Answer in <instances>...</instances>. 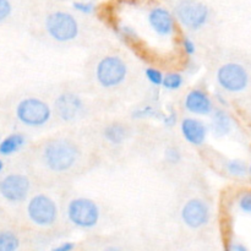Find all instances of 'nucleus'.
<instances>
[{
    "label": "nucleus",
    "mask_w": 251,
    "mask_h": 251,
    "mask_svg": "<svg viewBox=\"0 0 251 251\" xmlns=\"http://www.w3.org/2000/svg\"><path fill=\"white\" fill-rule=\"evenodd\" d=\"M2 169H4V162H2L1 158H0V172H1Z\"/></svg>",
    "instance_id": "nucleus-32"
},
{
    "label": "nucleus",
    "mask_w": 251,
    "mask_h": 251,
    "mask_svg": "<svg viewBox=\"0 0 251 251\" xmlns=\"http://www.w3.org/2000/svg\"><path fill=\"white\" fill-rule=\"evenodd\" d=\"M31 180L21 173H10L0 180V195L11 203H20L28 198Z\"/></svg>",
    "instance_id": "nucleus-9"
},
{
    "label": "nucleus",
    "mask_w": 251,
    "mask_h": 251,
    "mask_svg": "<svg viewBox=\"0 0 251 251\" xmlns=\"http://www.w3.org/2000/svg\"><path fill=\"white\" fill-rule=\"evenodd\" d=\"M227 251H248V249L242 244H232Z\"/></svg>",
    "instance_id": "nucleus-30"
},
{
    "label": "nucleus",
    "mask_w": 251,
    "mask_h": 251,
    "mask_svg": "<svg viewBox=\"0 0 251 251\" xmlns=\"http://www.w3.org/2000/svg\"><path fill=\"white\" fill-rule=\"evenodd\" d=\"M78 157V147L68 139L49 140L42 150V162L53 173H68L77 164Z\"/></svg>",
    "instance_id": "nucleus-1"
},
{
    "label": "nucleus",
    "mask_w": 251,
    "mask_h": 251,
    "mask_svg": "<svg viewBox=\"0 0 251 251\" xmlns=\"http://www.w3.org/2000/svg\"><path fill=\"white\" fill-rule=\"evenodd\" d=\"M74 247H75V245H74L73 243H64V244L59 245V247L54 248L51 251H71L74 249Z\"/></svg>",
    "instance_id": "nucleus-29"
},
{
    "label": "nucleus",
    "mask_w": 251,
    "mask_h": 251,
    "mask_svg": "<svg viewBox=\"0 0 251 251\" xmlns=\"http://www.w3.org/2000/svg\"><path fill=\"white\" fill-rule=\"evenodd\" d=\"M26 211L29 221L39 227L53 226L58 218V206L55 201L46 194L32 196L27 203Z\"/></svg>",
    "instance_id": "nucleus-6"
},
{
    "label": "nucleus",
    "mask_w": 251,
    "mask_h": 251,
    "mask_svg": "<svg viewBox=\"0 0 251 251\" xmlns=\"http://www.w3.org/2000/svg\"><path fill=\"white\" fill-rule=\"evenodd\" d=\"M126 63L118 55H105L97 63L95 76L98 85L107 90H113L122 85L127 77Z\"/></svg>",
    "instance_id": "nucleus-2"
},
{
    "label": "nucleus",
    "mask_w": 251,
    "mask_h": 251,
    "mask_svg": "<svg viewBox=\"0 0 251 251\" xmlns=\"http://www.w3.org/2000/svg\"><path fill=\"white\" fill-rule=\"evenodd\" d=\"M44 27L51 39L59 43L75 41L80 33V26L74 15L66 11H54L46 17Z\"/></svg>",
    "instance_id": "nucleus-4"
},
{
    "label": "nucleus",
    "mask_w": 251,
    "mask_h": 251,
    "mask_svg": "<svg viewBox=\"0 0 251 251\" xmlns=\"http://www.w3.org/2000/svg\"><path fill=\"white\" fill-rule=\"evenodd\" d=\"M17 120L29 127H42L49 123L53 115L50 105L37 97L24 98L15 110Z\"/></svg>",
    "instance_id": "nucleus-3"
},
{
    "label": "nucleus",
    "mask_w": 251,
    "mask_h": 251,
    "mask_svg": "<svg viewBox=\"0 0 251 251\" xmlns=\"http://www.w3.org/2000/svg\"><path fill=\"white\" fill-rule=\"evenodd\" d=\"M216 80L222 90L229 93H240L249 86L250 76L239 63H226L218 68Z\"/></svg>",
    "instance_id": "nucleus-7"
},
{
    "label": "nucleus",
    "mask_w": 251,
    "mask_h": 251,
    "mask_svg": "<svg viewBox=\"0 0 251 251\" xmlns=\"http://www.w3.org/2000/svg\"><path fill=\"white\" fill-rule=\"evenodd\" d=\"M248 176H249L250 180H251V163L249 164V173H248Z\"/></svg>",
    "instance_id": "nucleus-33"
},
{
    "label": "nucleus",
    "mask_w": 251,
    "mask_h": 251,
    "mask_svg": "<svg viewBox=\"0 0 251 251\" xmlns=\"http://www.w3.org/2000/svg\"><path fill=\"white\" fill-rule=\"evenodd\" d=\"M226 169L228 173L235 178H244L249 173V166L242 159H229L226 163Z\"/></svg>",
    "instance_id": "nucleus-19"
},
{
    "label": "nucleus",
    "mask_w": 251,
    "mask_h": 251,
    "mask_svg": "<svg viewBox=\"0 0 251 251\" xmlns=\"http://www.w3.org/2000/svg\"><path fill=\"white\" fill-rule=\"evenodd\" d=\"M153 108L152 107H145V108H141V109L136 110V112L134 113V117L135 118H147L150 117V115L153 114Z\"/></svg>",
    "instance_id": "nucleus-27"
},
{
    "label": "nucleus",
    "mask_w": 251,
    "mask_h": 251,
    "mask_svg": "<svg viewBox=\"0 0 251 251\" xmlns=\"http://www.w3.org/2000/svg\"><path fill=\"white\" fill-rule=\"evenodd\" d=\"M66 215L74 226L90 229L97 226L100 221V207L88 198H75L68 203Z\"/></svg>",
    "instance_id": "nucleus-5"
},
{
    "label": "nucleus",
    "mask_w": 251,
    "mask_h": 251,
    "mask_svg": "<svg viewBox=\"0 0 251 251\" xmlns=\"http://www.w3.org/2000/svg\"><path fill=\"white\" fill-rule=\"evenodd\" d=\"M180 131L188 144L201 146L207 139V126L196 118H184L180 123Z\"/></svg>",
    "instance_id": "nucleus-14"
},
{
    "label": "nucleus",
    "mask_w": 251,
    "mask_h": 251,
    "mask_svg": "<svg viewBox=\"0 0 251 251\" xmlns=\"http://www.w3.org/2000/svg\"><path fill=\"white\" fill-rule=\"evenodd\" d=\"M12 6L9 0H0V22L5 21L11 15Z\"/></svg>",
    "instance_id": "nucleus-24"
},
{
    "label": "nucleus",
    "mask_w": 251,
    "mask_h": 251,
    "mask_svg": "<svg viewBox=\"0 0 251 251\" xmlns=\"http://www.w3.org/2000/svg\"><path fill=\"white\" fill-rule=\"evenodd\" d=\"M26 144V139L20 132H14L1 140L0 142V154L1 156H11L19 152Z\"/></svg>",
    "instance_id": "nucleus-16"
},
{
    "label": "nucleus",
    "mask_w": 251,
    "mask_h": 251,
    "mask_svg": "<svg viewBox=\"0 0 251 251\" xmlns=\"http://www.w3.org/2000/svg\"><path fill=\"white\" fill-rule=\"evenodd\" d=\"M176 20L180 25L190 31H198L202 28L208 21L207 6L195 0H183L176 7Z\"/></svg>",
    "instance_id": "nucleus-8"
},
{
    "label": "nucleus",
    "mask_w": 251,
    "mask_h": 251,
    "mask_svg": "<svg viewBox=\"0 0 251 251\" xmlns=\"http://www.w3.org/2000/svg\"><path fill=\"white\" fill-rule=\"evenodd\" d=\"M163 123L167 125V126H173V125H176V114L174 112H172L171 114L166 115V117L163 118Z\"/></svg>",
    "instance_id": "nucleus-28"
},
{
    "label": "nucleus",
    "mask_w": 251,
    "mask_h": 251,
    "mask_svg": "<svg viewBox=\"0 0 251 251\" xmlns=\"http://www.w3.org/2000/svg\"><path fill=\"white\" fill-rule=\"evenodd\" d=\"M181 220L189 228L198 229L207 225L210 221V208L201 199H190L181 208Z\"/></svg>",
    "instance_id": "nucleus-11"
},
{
    "label": "nucleus",
    "mask_w": 251,
    "mask_h": 251,
    "mask_svg": "<svg viewBox=\"0 0 251 251\" xmlns=\"http://www.w3.org/2000/svg\"><path fill=\"white\" fill-rule=\"evenodd\" d=\"M184 108L190 114L200 115V117L212 114L213 110H215L213 102L210 96L205 91L199 90V88H194L185 96Z\"/></svg>",
    "instance_id": "nucleus-13"
},
{
    "label": "nucleus",
    "mask_w": 251,
    "mask_h": 251,
    "mask_svg": "<svg viewBox=\"0 0 251 251\" xmlns=\"http://www.w3.org/2000/svg\"><path fill=\"white\" fill-rule=\"evenodd\" d=\"M211 130L217 137H225L233 130V120L230 115L223 109H215L211 120Z\"/></svg>",
    "instance_id": "nucleus-15"
},
{
    "label": "nucleus",
    "mask_w": 251,
    "mask_h": 251,
    "mask_svg": "<svg viewBox=\"0 0 251 251\" xmlns=\"http://www.w3.org/2000/svg\"><path fill=\"white\" fill-rule=\"evenodd\" d=\"M147 22L153 33L162 38H169L176 32V21L173 15L162 6H156L150 10Z\"/></svg>",
    "instance_id": "nucleus-12"
},
{
    "label": "nucleus",
    "mask_w": 251,
    "mask_h": 251,
    "mask_svg": "<svg viewBox=\"0 0 251 251\" xmlns=\"http://www.w3.org/2000/svg\"><path fill=\"white\" fill-rule=\"evenodd\" d=\"M20 247V240L15 233L10 230L0 232V251H16Z\"/></svg>",
    "instance_id": "nucleus-18"
},
{
    "label": "nucleus",
    "mask_w": 251,
    "mask_h": 251,
    "mask_svg": "<svg viewBox=\"0 0 251 251\" xmlns=\"http://www.w3.org/2000/svg\"><path fill=\"white\" fill-rule=\"evenodd\" d=\"M181 47H183V50L185 51V54H188V55L191 56L195 54L196 51L195 43H194L190 38H188V37L183 38V41H181Z\"/></svg>",
    "instance_id": "nucleus-26"
},
{
    "label": "nucleus",
    "mask_w": 251,
    "mask_h": 251,
    "mask_svg": "<svg viewBox=\"0 0 251 251\" xmlns=\"http://www.w3.org/2000/svg\"><path fill=\"white\" fill-rule=\"evenodd\" d=\"M73 6L76 11L81 12V14H85V15L92 14L93 10H95V6H93V4H91V2H82V1L74 2Z\"/></svg>",
    "instance_id": "nucleus-25"
},
{
    "label": "nucleus",
    "mask_w": 251,
    "mask_h": 251,
    "mask_svg": "<svg viewBox=\"0 0 251 251\" xmlns=\"http://www.w3.org/2000/svg\"><path fill=\"white\" fill-rule=\"evenodd\" d=\"M103 136L109 144L112 145H122L126 140L127 131L126 127L120 123H112L107 125L103 130Z\"/></svg>",
    "instance_id": "nucleus-17"
},
{
    "label": "nucleus",
    "mask_w": 251,
    "mask_h": 251,
    "mask_svg": "<svg viewBox=\"0 0 251 251\" xmlns=\"http://www.w3.org/2000/svg\"><path fill=\"white\" fill-rule=\"evenodd\" d=\"M237 205L240 212L251 216V190L244 191V193L240 194L239 198H238Z\"/></svg>",
    "instance_id": "nucleus-21"
},
{
    "label": "nucleus",
    "mask_w": 251,
    "mask_h": 251,
    "mask_svg": "<svg viewBox=\"0 0 251 251\" xmlns=\"http://www.w3.org/2000/svg\"><path fill=\"white\" fill-rule=\"evenodd\" d=\"M184 83V77L181 76V74L179 73H167L164 74L163 78V86L166 90L169 91H176L183 86Z\"/></svg>",
    "instance_id": "nucleus-20"
},
{
    "label": "nucleus",
    "mask_w": 251,
    "mask_h": 251,
    "mask_svg": "<svg viewBox=\"0 0 251 251\" xmlns=\"http://www.w3.org/2000/svg\"><path fill=\"white\" fill-rule=\"evenodd\" d=\"M85 103L76 93L65 92L58 96L54 103V112L63 122H74L82 115Z\"/></svg>",
    "instance_id": "nucleus-10"
},
{
    "label": "nucleus",
    "mask_w": 251,
    "mask_h": 251,
    "mask_svg": "<svg viewBox=\"0 0 251 251\" xmlns=\"http://www.w3.org/2000/svg\"><path fill=\"white\" fill-rule=\"evenodd\" d=\"M145 76L153 86H162L164 78V74L156 68H147L145 70Z\"/></svg>",
    "instance_id": "nucleus-22"
},
{
    "label": "nucleus",
    "mask_w": 251,
    "mask_h": 251,
    "mask_svg": "<svg viewBox=\"0 0 251 251\" xmlns=\"http://www.w3.org/2000/svg\"><path fill=\"white\" fill-rule=\"evenodd\" d=\"M104 251H122V250L117 247H109V248H107Z\"/></svg>",
    "instance_id": "nucleus-31"
},
{
    "label": "nucleus",
    "mask_w": 251,
    "mask_h": 251,
    "mask_svg": "<svg viewBox=\"0 0 251 251\" xmlns=\"http://www.w3.org/2000/svg\"><path fill=\"white\" fill-rule=\"evenodd\" d=\"M0 142H1V139H0Z\"/></svg>",
    "instance_id": "nucleus-34"
},
{
    "label": "nucleus",
    "mask_w": 251,
    "mask_h": 251,
    "mask_svg": "<svg viewBox=\"0 0 251 251\" xmlns=\"http://www.w3.org/2000/svg\"><path fill=\"white\" fill-rule=\"evenodd\" d=\"M164 158L169 164H178L181 161V153L176 147H168L164 152Z\"/></svg>",
    "instance_id": "nucleus-23"
}]
</instances>
